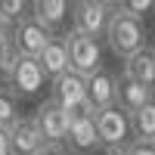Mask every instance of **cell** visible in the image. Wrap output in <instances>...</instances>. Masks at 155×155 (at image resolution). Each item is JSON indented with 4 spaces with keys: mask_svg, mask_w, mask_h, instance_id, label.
<instances>
[{
    "mask_svg": "<svg viewBox=\"0 0 155 155\" xmlns=\"http://www.w3.org/2000/svg\"><path fill=\"white\" fill-rule=\"evenodd\" d=\"M106 44L115 56L127 59L130 53H137V50L146 47V28H143V19L130 16V12L124 9H112L109 16V25H106Z\"/></svg>",
    "mask_w": 155,
    "mask_h": 155,
    "instance_id": "cell-1",
    "label": "cell"
},
{
    "mask_svg": "<svg viewBox=\"0 0 155 155\" xmlns=\"http://www.w3.org/2000/svg\"><path fill=\"white\" fill-rule=\"evenodd\" d=\"M50 99H53L62 112H68V118L74 112H81V109H90V102H87V78L78 74L74 68L62 71L59 78H53V93H50Z\"/></svg>",
    "mask_w": 155,
    "mask_h": 155,
    "instance_id": "cell-2",
    "label": "cell"
},
{
    "mask_svg": "<svg viewBox=\"0 0 155 155\" xmlns=\"http://www.w3.org/2000/svg\"><path fill=\"white\" fill-rule=\"evenodd\" d=\"M65 146L74 155H93L99 146V134H96V112L93 109H81L68 118V134H65Z\"/></svg>",
    "mask_w": 155,
    "mask_h": 155,
    "instance_id": "cell-3",
    "label": "cell"
},
{
    "mask_svg": "<svg viewBox=\"0 0 155 155\" xmlns=\"http://www.w3.org/2000/svg\"><path fill=\"white\" fill-rule=\"evenodd\" d=\"M96 134H99V146L109 149V146H121L134 137L130 130V112H124L118 102L99 109L96 112Z\"/></svg>",
    "mask_w": 155,
    "mask_h": 155,
    "instance_id": "cell-4",
    "label": "cell"
},
{
    "mask_svg": "<svg viewBox=\"0 0 155 155\" xmlns=\"http://www.w3.org/2000/svg\"><path fill=\"white\" fill-rule=\"evenodd\" d=\"M65 44H68V65L78 71V74H93L102 68V44L96 41V37H87L81 31L65 34Z\"/></svg>",
    "mask_w": 155,
    "mask_h": 155,
    "instance_id": "cell-5",
    "label": "cell"
},
{
    "mask_svg": "<svg viewBox=\"0 0 155 155\" xmlns=\"http://www.w3.org/2000/svg\"><path fill=\"white\" fill-rule=\"evenodd\" d=\"M44 68H41V62H37V56H22L16 59V65L9 68L6 74V84L9 90L16 96H34V93H41V87H44Z\"/></svg>",
    "mask_w": 155,
    "mask_h": 155,
    "instance_id": "cell-6",
    "label": "cell"
},
{
    "mask_svg": "<svg viewBox=\"0 0 155 155\" xmlns=\"http://www.w3.org/2000/svg\"><path fill=\"white\" fill-rule=\"evenodd\" d=\"M53 37V31L44 22H37L31 12H25L19 22H12V44L22 56H37L47 47V41Z\"/></svg>",
    "mask_w": 155,
    "mask_h": 155,
    "instance_id": "cell-7",
    "label": "cell"
},
{
    "mask_svg": "<svg viewBox=\"0 0 155 155\" xmlns=\"http://www.w3.org/2000/svg\"><path fill=\"white\" fill-rule=\"evenodd\" d=\"M31 121L37 124V130H41V137H44L47 146H62V143H65V134H68V112H62L53 99H44L41 106H37V112H34Z\"/></svg>",
    "mask_w": 155,
    "mask_h": 155,
    "instance_id": "cell-8",
    "label": "cell"
},
{
    "mask_svg": "<svg viewBox=\"0 0 155 155\" xmlns=\"http://www.w3.org/2000/svg\"><path fill=\"white\" fill-rule=\"evenodd\" d=\"M109 16H112V9H106L99 0H74V6H71L74 31H81L87 37H96V41L106 34Z\"/></svg>",
    "mask_w": 155,
    "mask_h": 155,
    "instance_id": "cell-9",
    "label": "cell"
},
{
    "mask_svg": "<svg viewBox=\"0 0 155 155\" xmlns=\"http://www.w3.org/2000/svg\"><path fill=\"white\" fill-rule=\"evenodd\" d=\"M6 130H9V149H12V155H37L47 146L41 130H37V124L31 118H19L16 124H9Z\"/></svg>",
    "mask_w": 155,
    "mask_h": 155,
    "instance_id": "cell-10",
    "label": "cell"
},
{
    "mask_svg": "<svg viewBox=\"0 0 155 155\" xmlns=\"http://www.w3.org/2000/svg\"><path fill=\"white\" fill-rule=\"evenodd\" d=\"M37 62H41V68L44 74L53 81V78H59L62 71H68V44H65V37H50L47 47L37 53Z\"/></svg>",
    "mask_w": 155,
    "mask_h": 155,
    "instance_id": "cell-11",
    "label": "cell"
},
{
    "mask_svg": "<svg viewBox=\"0 0 155 155\" xmlns=\"http://www.w3.org/2000/svg\"><path fill=\"white\" fill-rule=\"evenodd\" d=\"M149 99H152V87L140 84V81H134V78H127V74H121L118 81H115V102H118L124 112H137Z\"/></svg>",
    "mask_w": 155,
    "mask_h": 155,
    "instance_id": "cell-12",
    "label": "cell"
},
{
    "mask_svg": "<svg viewBox=\"0 0 155 155\" xmlns=\"http://www.w3.org/2000/svg\"><path fill=\"white\" fill-rule=\"evenodd\" d=\"M87 102H90V109L99 112V109H106L115 102V78L109 71H93V74H87Z\"/></svg>",
    "mask_w": 155,
    "mask_h": 155,
    "instance_id": "cell-13",
    "label": "cell"
},
{
    "mask_svg": "<svg viewBox=\"0 0 155 155\" xmlns=\"http://www.w3.org/2000/svg\"><path fill=\"white\" fill-rule=\"evenodd\" d=\"M124 74L155 90V50L143 47V50H137V53H130L124 59Z\"/></svg>",
    "mask_w": 155,
    "mask_h": 155,
    "instance_id": "cell-14",
    "label": "cell"
},
{
    "mask_svg": "<svg viewBox=\"0 0 155 155\" xmlns=\"http://www.w3.org/2000/svg\"><path fill=\"white\" fill-rule=\"evenodd\" d=\"M31 16L44 22L50 31H56L68 16V0H31Z\"/></svg>",
    "mask_w": 155,
    "mask_h": 155,
    "instance_id": "cell-15",
    "label": "cell"
},
{
    "mask_svg": "<svg viewBox=\"0 0 155 155\" xmlns=\"http://www.w3.org/2000/svg\"><path fill=\"white\" fill-rule=\"evenodd\" d=\"M130 130L140 140H155V96L143 102L137 112H130Z\"/></svg>",
    "mask_w": 155,
    "mask_h": 155,
    "instance_id": "cell-16",
    "label": "cell"
},
{
    "mask_svg": "<svg viewBox=\"0 0 155 155\" xmlns=\"http://www.w3.org/2000/svg\"><path fill=\"white\" fill-rule=\"evenodd\" d=\"M16 59H19V50L12 44V22L0 19V78L9 74V68L16 65Z\"/></svg>",
    "mask_w": 155,
    "mask_h": 155,
    "instance_id": "cell-17",
    "label": "cell"
},
{
    "mask_svg": "<svg viewBox=\"0 0 155 155\" xmlns=\"http://www.w3.org/2000/svg\"><path fill=\"white\" fill-rule=\"evenodd\" d=\"M22 118L19 115V96L9 87H0V127H9Z\"/></svg>",
    "mask_w": 155,
    "mask_h": 155,
    "instance_id": "cell-18",
    "label": "cell"
},
{
    "mask_svg": "<svg viewBox=\"0 0 155 155\" xmlns=\"http://www.w3.org/2000/svg\"><path fill=\"white\" fill-rule=\"evenodd\" d=\"M25 6H28V0H0V19L19 22L25 16Z\"/></svg>",
    "mask_w": 155,
    "mask_h": 155,
    "instance_id": "cell-19",
    "label": "cell"
},
{
    "mask_svg": "<svg viewBox=\"0 0 155 155\" xmlns=\"http://www.w3.org/2000/svg\"><path fill=\"white\" fill-rule=\"evenodd\" d=\"M118 9L130 12V16H137V19H146L149 12L155 9V0H121V6H118Z\"/></svg>",
    "mask_w": 155,
    "mask_h": 155,
    "instance_id": "cell-20",
    "label": "cell"
},
{
    "mask_svg": "<svg viewBox=\"0 0 155 155\" xmlns=\"http://www.w3.org/2000/svg\"><path fill=\"white\" fill-rule=\"evenodd\" d=\"M127 149H130V155H155V140L130 137V140H127Z\"/></svg>",
    "mask_w": 155,
    "mask_h": 155,
    "instance_id": "cell-21",
    "label": "cell"
},
{
    "mask_svg": "<svg viewBox=\"0 0 155 155\" xmlns=\"http://www.w3.org/2000/svg\"><path fill=\"white\" fill-rule=\"evenodd\" d=\"M0 155H12V149H9V130H6V127H0Z\"/></svg>",
    "mask_w": 155,
    "mask_h": 155,
    "instance_id": "cell-22",
    "label": "cell"
},
{
    "mask_svg": "<svg viewBox=\"0 0 155 155\" xmlns=\"http://www.w3.org/2000/svg\"><path fill=\"white\" fill-rule=\"evenodd\" d=\"M106 155H130V149H127V143H121V146H109Z\"/></svg>",
    "mask_w": 155,
    "mask_h": 155,
    "instance_id": "cell-23",
    "label": "cell"
},
{
    "mask_svg": "<svg viewBox=\"0 0 155 155\" xmlns=\"http://www.w3.org/2000/svg\"><path fill=\"white\" fill-rule=\"evenodd\" d=\"M37 155H65V152H62V146H44Z\"/></svg>",
    "mask_w": 155,
    "mask_h": 155,
    "instance_id": "cell-24",
    "label": "cell"
},
{
    "mask_svg": "<svg viewBox=\"0 0 155 155\" xmlns=\"http://www.w3.org/2000/svg\"><path fill=\"white\" fill-rule=\"evenodd\" d=\"M99 3L106 6V9H118V6H121V0H99Z\"/></svg>",
    "mask_w": 155,
    "mask_h": 155,
    "instance_id": "cell-25",
    "label": "cell"
}]
</instances>
